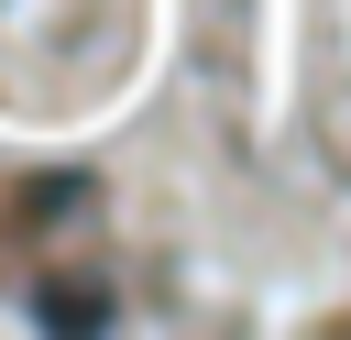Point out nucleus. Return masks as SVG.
I'll return each mask as SVG.
<instances>
[{
	"label": "nucleus",
	"mask_w": 351,
	"mask_h": 340,
	"mask_svg": "<svg viewBox=\"0 0 351 340\" xmlns=\"http://www.w3.org/2000/svg\"><path fill=\"white\" fill-rule=\"evenodd\" d=\"M99 318H110L99 285H55V296H44V329H99Z\"/></svg>",
	"instance_id": "obj_1"
}]
</instances>
